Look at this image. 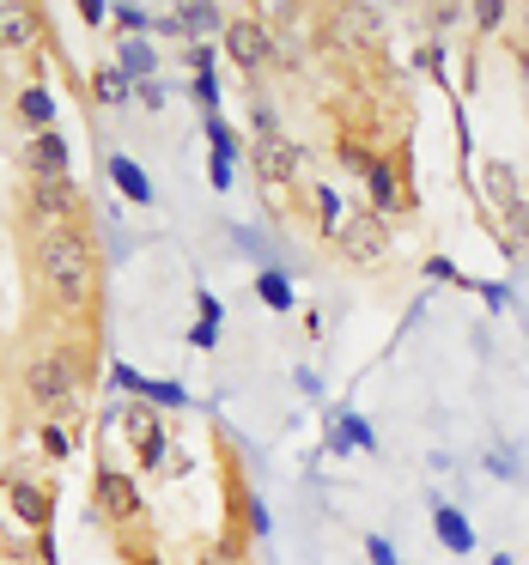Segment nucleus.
<instances>
[{
    "label": "nucleus",
    "instance_id": "obj_4",
    "mask_svg": "<svg viewBox=\"0 0 529 565\" xmlns=\"http://www.w3.org/2000/svg\"><path fill=\"white\" fill-rule=\"evenodd\" d=\"M104 426H122L128 444H134V462L146 474H159L171 462V432H165V414L146 408V401H128V408H104Z\"/></svg>",
    "mask_w": 529,
    "mask_h": 565
},
{
    "label": "nucleus",
    "instance_id": "obj_18",
    "mask_svg": "<svg viewBox=\"0 0 529 565\" xmlns=\"http://www.w3.org/2000/svg\"><path fill=\"white\" fill-rule=\"evenodd\" d=\"M31 177H67V140L55 128L31 134Z\"/></svg>",
    "mask_w": 529,
    "mask_h": 565
},
{
    "label": "nucleus",
    "instance_id": "obj_16",
    "mask_svg": "<svg viewBox=\"0 0 529 565\" xmlns=\"http://www.w3.org/2000/svg\"><path fill=\"white\" fill-rule=\"evenodd\" d=\"M432 535L444 541V553H475V529H469V517L457 511V505H432Z\"/></svg>",
    "mask_w": 529,
    "mask_h": 565
},
{
    "label": "nucleus",
    "instance_id": "obj_9",
    "mask_svg": "<svg viewBox=\"0 0 529 565\" xmlns=\"http://www.w3.org/2000/svg\"><path fill=\"white\" fill-rule=\"evenodd\" d=\"M250 171L256 183H298V171H305V152H298L286 134H268V140H250Z\"/></svg>",
    "mask_w": 529,
    "mask_h": 565
},
{
    "label": "nucleus",
    "instance_id": "obj_33",
    "mask_svg": "<svg viewBox=\"0 0 529 565\" xmlns=\"http://www.w3.org/2000/svg\"><path fill=\"white\" fill-rule=\"evenodd\" d=\"M457 19H463V7H432V13H426V25H432L438 37H444L450 25H457Z\"/></svg>",
    "mask_w": 529,
    "mask_h": 565
},
{
    "label": "nucleus",
    "instance_id": "obj_24",
    "mask_svg": "<svg viewBox=\"0 0 529 565\" xmlns=\"http://www.w3.org/2000/svg\"><path fill=\"white\" fill-rule=\"evenodd\" d=\"M37 444H43V462H67V456H73V426L37 420Z\"/></svg>",
    "mask_w": 529,
    "mask_h": 565
},
{
    "label": "nucleus",
    "instance_id": "obj_39",
    "mask_svg": "<svg viewBox=\"0 0 529 565\" xmlns=\"http://www.w3.org/2000/svg\"><path fill=\"white\" fill-rule=\"evenodd\" d=\"M426 274H432V280H463V274H457V262H450V256H432V262H426Z\"/></svg>",
    "mask_w": 529,
    "mask_h": 565
},
{
    "label": "nucleus",
    "instance_id": "obj_21",
    "mask_svg": "<svg viewBox=\"0 0 529 565\" xmlns=\"http://www.w3.org/2000/svg\"><path fill=\"white\" fill-rule=\"evenodd\" d=\"M86 92H92V104H128V98H134V86L116 73V61H110V67H92V86H86Z\"/></svg>",
    "mask_w": 529,
    "mask_h": 565
},
{
    "label": "nucleus",
    "instance_id": "obj_45",
    "mask_svg": "<svg viewBox=\"0 0 529 565\" xmlns=\"http://www.w3.org/2000/svg\"><path fill=\"white\" fill-rule=\"evenodd\" d=\"M195 462H189V450H171V462H165V474H189Z\"/></svg>",
    "mask_w": 529,
    "mask_h": 565
},
{
    "label": "nucleus",
    "instance_id": "obj_31",
    "mask_svg": "<svg viewBox=\"0 0 529 565\" xmlns=\"http://www.w3.org/2000/svg\"><path fill=\"white\" fill-rule=\"evenodd\" d=\"M262 201H268V213H286L292 207V189L286 183H262Z\"/></svg>",
    "mask_w": 529,
    "mask_h": 565
},
{
    "label": "nucleus",
    "instance_id": "obj_30",
    "mask_svg": "<svg viewBox=\"0 0 529 565\" xmlns=\"http://www.w3.org/2000/svg\"><path fill=\"white\" fill-rule=\"evenodd\" d=\"M365 559H371V565H396V547H390L384 535H365Z\"/></svg>",
    "mask_w": 529,
    "mask_h": 565
},
{
    "label": "nucleus",
    "instance_id": "obj_34",
    "mask_svg": "<svg viewBox=\"0 0 529 565\" xmlns=\"http://www.w3.org/2000/svg\"><path fill=\"white\" fill-rule=\"evenodd\" d=\"M207 177H213V189H232V183H238V171H232V158H213V165H207Z\"/></svg>",
    "mask_w": 529,
    "mask_h": 565
},
{
    "label": "nucleus",
    "instance_id": "obj_23",
    "mask_svg": "<svg viewBox=\"0 0 529 565\" xmlns=\"http://www.w3.org/2000/svg\"><path fill=\"white\" fill-rule=\"evenodd\" d=\"M256 298H262L268 310H280V316H292V280H286L280 268H262V274H256Z\"/></svg>",
    "mask_w": 529,
    "mask_h": 565
},
{
    "label": "nucleus",
    "instance_id": "obj_50",
    "mask_svg": "<svg viewBox=\"0 0 529 565\" xmlns=\"http://www.w3.org/2000/svg\"><path fill=\"white\" fill-rule=\"evenodd\" d=\"M0 541H7V517H0Z\"/></svg>",
    "mask_w": 529,
    "mask_h": 565
},
{
    "label": "nucleus",
    "instance_id": "obj_42",
    "mask_svg": "<svg viewBox=\"0 0 529 565\" xmlns=\"http://www.w3.org/2000/svg\"><path fill=\"white\" fill-rule=\"evenodd\" d=\"M189 341H195V347H213V341H219V329H213V322H195Z\"/></svg>",
    "mask_w": 529,
    "mask_h": 565
},
{
    "label": "nucleus",
    "instance_id": "obj_3",
    "mask_svg": "<svg viewBox=\"0 0 529 565\" xmlns=\"http://www.w3.org/2000/svg\"><path fill=\"white\" fill-rule=\"evenodd\" d=\"M19 207H25L31 237H37V231H61V225H80V219H86V195H80V183H73V177H25Z\"/></svg>",
    "mask_w": 529,
    "mask_h": 565
},
{
    "label": "nucleus",
    "instance_id": "obj_20",
    "mask_svg": "<svg viewBox=\"0 0 529 565\" xmlns=\"http://www.w3.org/2000/svg\"><path fill=\"white\" fill-rule=\"evenodd\" d=\"M244 559H250L244 529H225L219 541H201V553H195V565H244Z\"/></svg>",
    "mask_w": 529,
    "mask_h": 565
},
{
    "label": "nucleus",
    "instance_id": "obj_17",
    "mask_svg": "<svg viewBox=\"0 0 529 565\" xmlns=\"http://www.w3.org/2000/svg\"><path fill=\"white\" fill-rule=\"evenodd\" d=\"M171 25H177V37L201 43V37L225 31V13H219V7H207V0H189V7H177V13H171Z\"/></svg>",
    "mask_w": 529,
    "mask_h": 565
},
{
    "label": "nucleus",
    "instance_id": "obj_38",
    "mask_svg": "<svg viewBox=\"0 0 529 565\" xmlns=\"http://www.w3.org/2000/svg\"><path fill=\"white\" fill-rule=\"evenodd\" d=\"M110 383H116V389H128V395H134V389H140V371H134V365H110Z\"/></svg>",
    "mask_w": 529,
    "mask_h": 565
},
{
    "label": "nucleus",
    "instance_id": "obj_6",
    "mask_svg": "<svg viewBox=\"0 0 529 565\" xmlns=\"http://www.w3.org/2000/svg\"><path fill=\"white\" fill-rule=\"evenodd\" d=\"M92 511L110 523V529H134L140 517H146V493H140V480L128 474V468H98L92 474Z\"/></svg>",
    "mask_w": 529,
    "mask_h": 565
},
{
    "label": "nucleus",
    "instance_id": "obj_47",
    "mask_svg": "<svg viewBox=\"0 0 529 565\" xmlns=\"http://www.w3.org/2000/svg\"><path fill=\"white\" fill-rule=\"evenodd\" d=\"M128 559H134V565H165V559H159L153 547H128Z\"/></svg>",
    "mask_w": 529,
    "mask_h": 565
},
{
    "label": "nucleus",
    "instance_id": "obj_7",
    "mask_svg": "<svg viewBox=\"0 0 529 565\" xmlns=\"http://www.w3.org/2000/svg\"><path fill=\"white\" fill-rule=\"evenodd\" d=\"M0 493H7V505L19 511V523H25L31 535H49V517H55V487H49V480H37L31 468L7 462V474H0Z\"/></svg>",
    "mask_w": 529,
    "mask_h": 565
},
{
    "label": "nucleus",
    "instance_id": "obj_27",
    "mask_svg": "<svg viewBox=\"0 0 529 565\" xmlns=\"http://www.w3.org/2000/svg\"><path fill=\"white\" fill-rule=\"evenodd\" d=\"M335 158H341V171H359V177H365L377 152H371L365 140H353V134H341V140H335Z\"/></svg>",
    "mask_w": 529,
    "mask_h": 565
},
{
    "label": "nucleus",
    "instance_id": "obj_37",
    "mask_svg": "<svg viewBox=\"0 0 529 565\" xmlns=\"http://www.w3.org/2000/svg\"><path fill=\"white\" fill-rule=\"evenodd\" d=\"M189 73H213V49L207 43H189Z\"/></svg>",
    "mask_w": 529,
    "mask_h": 565
},
{
    "label": "nucleus",
    "instance_id": "obj_19",
    "mask_svg": "<svg viewBox=\"0 0 529 565\" xmlns=\"http://www.w3.org/2000/svg\"><path fill=\"white\" fill-rule=\"evenodd\" d=\"M311 207H317V225H323V237H329V244H335V237H341V225H347V201L329 189V183H311Z\"/></svg>",
    "mask_w": 529,
    "mask_h": 565
},
{
    "label": "nucleus",
    "instance_id": "obj_48",
    "mask_svg": "<svg viewBox=\"0 0 529 565\" xmlns=\"http://www.w3.org/2000/svg\"><path fill=\"white\" fill-rule=\"evenodd\" d=\"M517 67H523V73H529V43H523V49H517Z\"/></svg>",
    "mask_w": 529,
    "mask_h": 565
},
{
    "label": "nucleus",
    "instance_id": "obj_26",
    "mask_svg": "<svg viewBox=\"0 0 529 565\" xmlns=\"http://www.w3.org/2000/svg\"><path fill=\"white\" fill-rule=\"evenodd\" d=\"M335 426L347 432V444H353V450H365V456H377V432L365 426V414H353V408H341V414H335Z\"/></svg>",
    "mask_w": 529,
    "mask_h": 565
},
{
    "label": "nucleus",
    "instance_id": "obj_35",
    "mask_svg": "<svg viewBox=\"0 0 529 565\" xmlns=\"http://www.w3.org/2000/svg\"><path fill=\"white\" fill-rule=\"evenodd\" d=\"M80 19H86V25L98 31V25L110 19V0H80Z\"/></svg>",
    "mask_w": 529,
    "mask_h": 565
},
{
    "label": "nucleus",
    "instance_id": "obj_5",
    "mask_svg": "<svg viewBox=\"0 0 529 565\" xmlns=\"http://www.w3.org/2000/svg\"><path fill=\"white\" fill-rule=\"evenodd\" d=\"M219 49L238 73H268L274 67V43H268V19L262 13H225V31H219Z\"/></svg>",
    "mask_w": 529,
    "mask_h": 565
},
{
    "label": "nucleus",
    "instance_id": "obj_36",
    "mask_svg": "<svg viewBox=\"0 0 529 565\" xmlns=\"http://www.w3.org/2000/svg\"><path fill=\"white\" fill-rule=\"evenodd\" d=\"M134 98H140L146 110H159V104H165V86H159V79H146V86H134Z\"/></svg>",
    "mask_w": 529,
    "mask_h": 565
},
{
    "label": "nucleus",
    "instance_id": "obj_2",
    "mask_svg": "<svg viewBox=\"0 0 529 565\" xmlns=\"http://www.w3.org/2000/svg\"><path fill=\"white\" fill-rule=\"evenodd\" d=\"M19 389H25V401H31L37 420L73 426V420H80V353H73V347L31 353L25 371H19Z\"/></svg>",
    "mask_w": 529,
    "mask_h": 565
},
{
    "label": "nucleus",
    "instance_id": "obj_41",
    "mask_svg": "<svg viewBox=\"0 0 529 565\" xmlns=\"http://www.w3.org/2000/svg\"><path fill=\"white\" fill-rule=\"evenodd\" d=\"M475 292L487 298V310H505V286H487V280H475Z\"/></svg>",
    "mask_w": 529,
    "mask_h": 565
},
{
    "label": "nucleus",
    "instance_id": "obj_49",
    "mask_svg": "<svg viewBox=\"0 0 529 565\" xmlns=\"http://www.w3.org/2000/svg\"><path fill=\"white\" fill-rule=\"evenodd\" d=\"M493 565H511V553H499V559H493Z\"/></svg>",
    "mask_w": 529,
    "mask_h": 565
},
{
    "label": "nucleus",
    "instance_id": "obj_44",
    "mask_svg": "<svg viewBox=\"0 0 529 565\" xmlns=\"http://www.w3.org/2000/svg\"><path fill=\"white\" fill-rule=\"evenodd\" d=\"M329 450H335V456H347V450H353V444H347V432H341L335 420H329Z\"/></svg>",
    "mask_w": 529,
    "mask_h": 565
},
{
    "label": "nucleus",
    "instance_id": "obj_10",
    "mask_svg": "<svg viewBox=\"0 0 529 565\" xmlns=\"http://www.w3.org/2000/svg\"><path fill=\"white\" fill-rule=\"evenodd\" d=\"M365 189H371V213L377 219H396V213H408V171L396 165V158H384V152H377L371 158V171H365Z\"/></svg>",
    "mask_w": 529,
    "mask_h": 565
},
{
    "label": "nucleus",
    "instance_id": "obj_14",
    "mask_svg": "<svg viewBox=\"0 0 529 565\" xmlns=\"http://www.w3.org/2000/svg\"><path fill=\"white\" fill-rule=\"evenodd\" d=\"M13 110H19V122H25L31 134H49V128H55V92L43 86V79H31V86H19Z\"/></svg>",
    "mask_w": 529,
    "mask_h": 565
},
{
    "label": "nucleus",
    "instance_id": "obj_40",
    "mask_svg": "<svg viewBox=\"0 0 529 565\" xmlns=\"http://www.w3.org/2000/svg\"><path fill=\"white\" fill-rule=\"evenodd\" d=\"M195 304H201V322H213V329H219V316H225L219 298H213V292H195Z\"/></svg>",
    "mask_w": 529,
    "mask_h": 565
},
{
    "label": "nucleus",
    "instance_id": "obj_43",
    "mask_svg": "<svg viewBox=\"0 0 529 565\" xmlns=\"http://www.w3.org/2000/svg\"><path fill=\"white\" fill-rule=\"evenodd\" d=\"M420 67H426V73H444V49L426 43V49H420Z\"/></svg>",
    "mask_w": 529,
    "mask_h": 565
},
{
    "label": "nucleus",
    "instance_id": "obj_15",
    "mask_svg": "<svg viewBox=\"0 0 529 565\" xmlns=\"http://www.w3.org/2000/svg\"><path fill=\"white\" fill-rule=\"evenodd\" d=\"M104 171H110V183L122 189V201H134V207H153V177H146L128 152H110V165H104Z\"/></svg>",
    "mask_w": 529,
    "mask_h": 565
},
{
    "label": "nucleus",
    "instance_id": "obj_11",
    "mask_svg": "<svg viewBox=\"0 0 529 565\" xmlns=\"http://www.w3.org/2000/svg\"><path fill=\"white\" fill-rule=\"evenodd\" d=\"M475 189H481V201L493 213H517L523 207V177L505 165V158H481V165H475Z\"/></svg>",
    "mask_w": 529,
    "mask_h": 565
},
{
    "label": "nucleus",
    "instance_id": "obj_8",
    "mask_svg": "<svg viewBox=\"0 0 529 565\" xmlns=\"http://www.w3.org/2000/svg\"><path fill=\"white\" fill-rule=\"evenodd\" d=\"M390 244H396V237H390V219H377L371 207H353L347 225H341V237H335V250H341L353 268H377V262L390 256Z\"/></svg>",
    "mask_w": 529,
    "mask_h": 565
},
{
    "label": "nucleus",
    "instance_id": "obj_1",
    "mask_svg": "<svg viewBox=\"0 0 529 565\" xmlns=\"http://www.w3.org/2000/svg\"><path fill=\"white\" fill-rule=\"evenodd\" d=\"M31 274L43 286V298H55L67 316H86L92 292H98V244L86 225H61V231H37L31 237Z\"/></svg>",
    "mask_w": 529,
    "mask_h": 565
},
{
    "label": "nucleus",
    "instance_id": "obj_28",
    "mask_svg": "<svg viewBox=\"0 0 529 565\" xmlns=\"http://www.w3.org/2000/svg\"><path fill=\"white\" fill-rule=\"evenodd\" d=\"M110 19H116L122 37H146V31H153V13H140V7H110Z\"/></svg>",
    "mask_w": 529,
    "mask_h": 565
},
{
    "label": "nucleus",
    "instance_id": "obj_25",
    "mask_svg": "<svg viewBox=\"0 0 529 565\" xmlns=\"http://www.w3.org/2000/svg\"><path fill=\"white\" fill-rule=\"evenodd\" d=\"M201 128H207V140H213V158H232V165H238V152H244L238 128L225 122V116H201Z\"/></svg>",
    "mask_w": 529,
    "mask_h": 565
},
{
    "label": "nucleus",
    "instance_id": "obj_29",
    "mask_svg": "<svg viewBox=\"0 0 529 565\" xmlns=\"http://www.w3.org/2000/svg\"><path fill=\"white\" fill-rule=\"evenodd\" d=\"M469 19H475L481 31H499V25L511 19V7H505V0H481V7H469Z\"/></svg>",
    "mask_w": 529,
    "mask_h": 565
},
{
    "label": "nucleus",
    "instance_id": "obj_32",
    "mask_svg": "<svg viewBox=\"0 0 529 565\" xmlns=\"http://www.w3.org/2000/svg\"><path fill=\"white\" fill-rule=\"evenodd\" d=\"M244 511H250V535H268V505L256 493H244Z\"/></svg>",
    "mask_w": 529,
    "mask_h": 565
},
{
    "label": "nucleus",
    "instance_id": "obj_12",
    "mask_svg": "<svg viewBox=\"0 0 529 565\" xmlns=\"http://www.w3.org/2000/svg\"><path fill=\"white\" fill-rule=\"evenodd\" d=\"M49 31L43 7H25V0H0V49H37Z\"/></svg>",
    "mask_w": 529,
    "mask_h": 565
},
{
    "label": "nucleus",
    "instance_id": "obj_13",
    "mask_svg": "<svg viewBox=\"0 0 529 565\" xmlns=\"http://www.w3.org/2000/svg\"><path fill=\"white\" fill-rule=\"evenodd\" d=\"M116 73L128 79V86H146V79L159 73V49H153V37H122V49H116Z\"/></svg>",
    "mask_w": 529,
    "mask_h": 565
},
{
    "label": "nucleus",
    "instance_id": "obj_22",
    "mask_svg": "<svg viewBox=\"0 0 529 565\" xmlns=\"http://www.w3.org/2000/svg\"><path fill=\"white\" fill-rule=\"evenodd\" d=\"M134 401H146V408H189V395L177 389V383H165V377H140V389H134Z\"/></svg>",
    "mask_w": 529,
    "mask_h": 565
},
{
    "label": "nucleus",
    "instance_id": "obj_46",
    "mask_svg": "<svg viewBox=\"0 0 529 565\" xmlns=\"http://www.w3.org/2000/svg\"><path fill=\"white\" fill-rule=\"evenodd\" d=\"M487 468H493V474H505V480H511V474H517V468H511V456H505V450H493V456H487Z\"/></svg>",
    "mask_w": 529,
    "mask_h": 565
}]
</instances>
